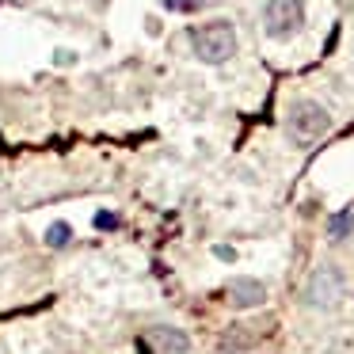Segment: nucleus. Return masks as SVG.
Instances as JSON below:
<instances>
[{
  "instance_id": "nucleus-5",
  "label": "nucleus",
  "mask_w": 354,
  "mask_h": 354,
  "mask_svg": "<svg viewBox=\"0 0 354 354\" xmlns=\"http://www.w3.org/2000/svg\"><path fill=\"white\" fill-rule=\"evenodd\" d=\"M225 297H229L232 308H259L263 301H267V286H263L259 278L240 274V278H232V282L225 286Z\"/></svg>"
},
{
  "instance_id": "nucleus-6",
  "label": "nucleus",
  "mask_w": 354,
  "mask_h": 354,
  "mask_svg": "<svg viewBox=\"0 0 354 354\" xmlns=\"http://www.w3.org/2000/svg\"><path fill=\"white\" fill-rule=\"evenodd\" d=\"M145 343H153L156 354H191V339L179 328H164V324L145 331Z\"/></svg>"
},
{
  "instance_id": "nucleus-1",
  "label": "nucleus",
  "mask_w": 354,
  "mask_h": 354,
  "mask_svg": "<svg viewBox=\"0 0 354 354\" xmlns=\"http://www.w3.org/2000/svg\"><path fill=\"white\" fill-rule=\"evenodd\" d=\"M187 39H191L194 57L206 62V65H225L232 54H236V31H232V24H225V19H214V24L194 27Z\"/></svg>"
},
{
  "instance_id": "nucleus-2",
  "label": "nucleus",
  "mask_w": 354,
  "mask_h": 354,
  "mask_svg": "<svg viewBox=\"0 0 354 354\" xmlns=\"http://www.w3.org/2000/svg\"><path fill=\"white\" fill-rule=\"evenodd\" d=\"M328 130H331V115L316 100H297L290 107V115H286V133H290V141L301 149L316 145Z\"/></svg>"
},
{
  "instance_id": "nucleus-3",
  "label": "nucleus",
  "mask_w": 354,
  "mask_h": 354,
  "mask_svg": "<svg viewBox=\"0 0 354 354\" xmlns=\"http://www.w3.org/2000/svg\"><path fill=\"white\" fill-rule=\"evenodd\" d=\"M305 27V4L301 0H267L263 4V31L270 39L286 42Z\"/></svg>"
},
{
  "instance_id": "nucleus-7",
  "label": "nucleus",
  "mask_w": 354,
  "mask_h": 354,
  "mask_svg": "<svg viewBox=\"0 0 354 354\" xmlns=\"http://www.w3.org/2000/svg\"><path fill=\"white\" fill-rule=\"evenodd\" d=\"M351 229H354V214H351V209H346V214H335V217L328 221V236H331V240H343Z\"/></svg>"
},
{
  "instance_id": "nucleus-9",
  "label": "nucleus",
  "mask_w": 354,
  "mask_h": 354,
  "mask_svg": "<svg viewBox=\"0 0 354 354\" xmlns=\"http://www.w3.org/2000/svg\"><path fill=\"white\" fill-rule=\"evenodd\" d=\"M214 0H164V8L168 12H202V8H209Z\"/></svg>"
},
{
  "instance_id": "nucleus-8",
  "label": "nucleus",
  "mask_w": 354,
  "mask_h": 354,
  "mask_svg": "<svg viewBox=\"0 0 354 354\" xmlns=\"http://www.w3.org/2000/svg\"><path fill=\"white\" fill-rule=\"evenodd\" d=\"M69 240H73V229H69L65 221H54V225H50V232H46V244H50V248H65Z\"/></svg>"
},
{
  "instance_id": "nucleus-10",
  "label": "nucleus",
  "mask_w": 354,
  "mask_h": 354,
  "mask_svg": "<svg viewBox=\"0 0 354 354\" xmlns=\"http://www.w3.org/2000/svg\"><path fill=\"white\" fill-rule=\"evenodd\" d=\"M95 225H100V229H115L118 217H115V214H95Z\"/></svg>"
},
{
  "instance_id": "nucleus-4",
  "label": "nucleus",
  "mask_w": 354,
  "mask_h": 354,
  "mask_svg": "<svg viewBox=\"0 0 354 354\" xmlns=\"http://www.w3.org/2000/svg\"><path fill=\"white\" fill-rule=\"evenodd\" d=\"M339 297H343V274H339L335 267L313 270V278H308V286H305V305H313V308H335Z\"/></svg>"
}]
</instances>
